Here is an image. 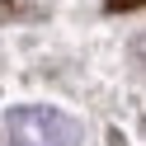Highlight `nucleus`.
I'll list each match as a JSON object with an SVG mask.
<instances>
[{"instance_id": "1", "label": "nucleus", "mask_w": 146, "mask_h": 146, "mask_svg": "<svg viewBox=\"0 0 146 146\" xmlns=\"http://www.w3.org/2000/svg\"><path fill=\"white\" fill-rule=\"evenodd\" d=\"M5 137H10V146H76L80 141V123L71 113H61V108L24 104V108H10Z\"/></svg>"}, {"instance_id": "2", "label": "nucleus", "mask_w": 146, "mask_h": 146, "mask_svg": "<svg viewBox=\"0 0 146 146\" xmlns=\"http://www.w3.org/2000/svg\"><path fill=\"white\" fill-rule=\"evenodd\" d=\"M42 14V0H0V19H33Z\"/></svg>"}, {"instance_id": "3", "label": "nucleus", "mask_w": 146, "mask_h": 146, "mask_svg": "<svg viewBox=\"0 0 146 146\" xmlns=\"http://www.w3.org/2000/svg\"><path fill=\"white\" fill-rule=\"evenodd\" d=\"M108 5H113V10H137L141 0H108Z\"/></svg>"}]
</instances>
